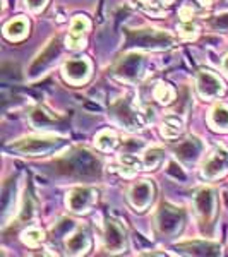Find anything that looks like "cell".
<instances>
[{
	"mask_svg": "<svg viewBox=\"0 0 228 257\" xmlns=\"http://www.w3.org/2000/svg\"><path fill=\"white\" fill-rule=\"evenodd\" d=\"M53 168L62 175L74 177V178H98L101 175V165L94 155H91L86 149H74L72 153L59 158L53 163Z\"/></svg>",
	"mask_w": 228,
	"mask_h": 257,
	"instance_id": "6da1fadb",
	"label": "cell"
},
{
	"mask_svg": "<svg viewBox=\"0 0 228 257\" xmlns=\"http://www.w3.org/2000/svg\"><path fill=\"white\" fill-rule=\"evenodd\" d=\"M173 38L165 31L158 30H126V47L132 48H167Z\"/></svg>",
	"mask_w": 228,
	"mask_h": 257,
	"instance_id": "7a4b0ae2",
	"label": "cell"
},
{
	"mask_svg": "<svg viewBox=\"0 0 228 257\" xmlns=\"http://www.w3.org/2000/svg\"><path fill=\"white\" fill-rule=\"evenodd\" d=\"M184 221H185L184 211L168 204L160 206L155 218L156 228H158V231L161 235H165V237H173V235L179 233L182 226H184Z\"/></svg>",
	"mask_w": 228,
	"mask_h": 257,
	"instance_id": "3957f363",
	"label": "cell"
},
{
	"mask_svg": "<svg viewBox=\"0 0 228 257\" xmlns=\"http://www.w3.org/2000/svg\"><path fill=\"white\" fill-rule=\"evenodd\" d=\"M60 40L59 38H53L48 41V45L45 47L41 52L36 55V59L33 60V64L30 65V70H28V76L30 79H36L38 76L45 72L48 67H52L53 64L57 62L60 55Z\"/></svg>",
	"mask_w": 228,
	"mask_h": 257,
	"instance_id": "277c9868",
	"label": "cell"
},
{
	"mask_svg": "<svg viewBox=\"0 0 228 257\" xmlns=\"http://www.w3.org/2000/svg\"><path fill=\"white\" fill-rule=\"evenodd\" d=\"M59 146H62V141L57 138H26L12 143L9 148L23 155H45Z\"/></svg>",
	"mask_w": 228,
	"mask_h": 257,
	"instance_id": "5b68a950",
	"label": "cell"
},
{
	"mask_svg": "<svg viewBox=\"0 0 228 257\" xmlns=\"http://www.w3.org/2000/svg\"><path fill=\"white\" fill-rule=\"evenodd\" d=\"M194 206H196L197 216L201 219V225H211V219L214 216V211H216V196H214V190L209 187L199 189L194 196Z\"/></svg>",
	"mask_w": 228,
	"mask_h": 257,
	"instance_id": "8992f818",
	"label": "cell"
},
{
	"mask_svg": "<svg viewBox=\"0 0 228 257\" xmlns=\"http://www.w3.org/2000/svg\"><path fill=\"white\" fill-rule=\"evenodd\" d=\"M111 115L117 122L126 125L127 128H139L143 125V120L138 115V111L132 108L131 101L127 98H120L111 105Z\"/></svg>",
	"mask_w": 228,
	"mask_h": 257,
	"instance_id": "52a82bcc",
	"label": "cell"
},
{
	"mask_svg": "<svg viewBox=\"0 0 228 257\" xmlns=\"http://www.w3.org/2000/svg\"><path fill=\"white\" fill-rule=\"evenodd\" d=\"M197 89L199 94L206 99H213L223 94V81L219 79L216 74L209 70H199L197 72Z\"/></svg>",
	"mask_w": 228,
	"mask_h": 257,
	"instance_id": "ba28073f",
	"label": "cell"
},
{
	"mask_svg": "<svg viewBox=\"0 0 228 257\" xmlns=\"http://www.w3.org/2000/svg\"><path fill=\"white\" fill-rule=\"evenodd\" d=\"M143 67H144V57L139 55V53H131V55L124 57L119 62L115 74L127 81H136L141 76V72H143Z\"/></svg>",
	"mask_w": 228,
	"mask_h": 257,
	"instance_id": "9c48e42d",
	"label": "cell"
},
{
	"mask_svg": "<svg viewBox=\"0 0 228 257\" xmlns=\"http://www.w3.org/2000/svg\"><path fill=\"white\" fill-rule=\"evenodd\" d=\"M155 196V187H153L151 182L148 180H141L138 184H134L129 190V201L138 211L146 209L153 201Z\"/></svg>",
	"mask_w": 228,
	"mask_h": 257,
	"instance_id": "30bf717a",
	"label": "cell"
},
{
	"mask_svg": "<svg viewBox=\"0 0 228 257\" xmlns=\"http://www.w3.org/2000/svg\"><path fill=\"white\" fill-rule=\"evenodd\" d=\"M96 201V192L91 187H77L69 194L67 206L74 213H84Z\"/></svg>",
	"mask_w": 228,
	"mask_h": 257,
	"instance_id": "8fae6325",
	"label": "cell"
},
{
	"mask_svg": "<svg viewBox=\"0 0 228 257\" xmlns=\"http://www.w3.org/2000/svg\"><path fill=\"white\" fill-rule=\"evenodd\" d=\"M105 247L111 254H117L126 248V231L113 219L105 223Z\"/></svg>",
	"mask_w": 228,
	"mask_h": 257,
	"instance_id": "7c38bea8",
	"label": "cell"
},
{
	"mask_svg": "<svg viewBox=\"0 0 228 257\" xmlns=\"http://www.w3.org/2000/svg\"><path fill=\"white\" fill-rule=\"evenodd\" d=\"M226 170H228V151L219 148L206 160L204 167H202V175L206 178H216L219 175H223Z\"/></svg>",
	"mask_w": 228,
	"mask_h": 257,
	"instance_id": "4fadbf2b",
	"label": "cell"
},
{
	"mask_svg": "<svg viewBox=\"0 0 228 257\" xmlns=\"http://www.w3.org/2000/svg\"><path fill=\"white\" fill-rule=\"evenodd\" d=\"M180 254L187 255H219L221 247L218 243L206 242V240H194V242H182L177 245Z\"/></svg>",
	"mask_w": 228,
	"mask_h": 257,
	"instance_id": "5bb4252c",
	"label": "cell"
},
{
	"mask_svg": "<svg viewBox=\"0 0 228 257\" xmlns=\"http://www.w3.org/2000/svg\"><path fill=\"white\" fill-rule=\"evenodd\" d=\"M201 151H202V143L197 138H187L173 148L175 156L185 165L196 163L199 155H201Z\"/></svg>",
	"mask_w": 228,
	"mask_h": 257,
	"instance_id": "9a60e30c",
	"label": "cell"
},
{
	"mask_svg": "<svg viewBox=\"0 0 228 257\" xmlns=\"http://www.w3.org/2000/svg\"><path fill=\"white\" fill-rule=\"evenodd\" d=\"M91 65L86 59H74V60H67L64 65V76L65 79L77 84V82H82L88 79L89 76Z\"/></svg>",
	"mask_w": 228,
	"mask_h": 257,
	"instance_id": "2e32d148",
	"label": "cell"
},
{
	"mask_svg": "<svg viewBox=\"0 0 228 257\" xmlns=\"http://www.w3.org/2000/svg\"><path fill=\"white\" fill-rule=\"evenodd\" d=\"M89 30V21L84 16H76L70 26L69 36H67V47L69 48H81L84 43V36Z\"/></svg>",
	"mask_w": 228,
	"mask_h": 257,
	"instance_id": "e0dca14e",
	"label": "cell"
},
{
	"mask_svg": "<svg viewBox=\"0 0 228 257\" xmlns=\"http://www.w3.org/2000/svg\"><path fill=\"white\" fill-rule=\"evenodd\" d=\"M89 245H91V240H89V233L86 228H77V230L67 238V242H65L67 252L69 254H74V255L86 254Z\"/></svg>",
	"mask_w": 228,
	"mask_h": 257,
	"instance_id": "ac0fdd59",
	"label": "cell"
},
{
	"mask_svg": "<svg viewBox=\"0 0 228 257\" xmlns=\"http://www.w3.org/2000/svg\"><path fill=\"white\" fill-rule=\"evenodd\" d=\"M28 28H30V24H28L26 19H14L4 28V35L9 40H21L26 36Z\"/></svg>",
	"mask_w": 228,
	"mask_h": 257,
	"instance_id": "d6986e66",
	"label": "cell"
},
{
	"mask_svg": "<svg viewBox=\"0 0 228 257\" xmlns=\"http://www.w3.org/2000/svg\"><path fill=\"white\" fill-rule=\"evenodd\" d=\"M209 123L218 131H228V105H216L211 110Z\"/></svg>",
	"mask_w": 228,
	"mask_h": 257,
	"instance_id": "ffe728a7",
	"label": "cell"
},
{
	"mask_svg": "<svg viewBox=\"0 0 228 257\" xmlns=\"http://www.w3.org/2000/svg\"><path fill=\"white\" fill-rule=\"evenodd\" d=\"M182 131H184V123L177 117H167L161 123V134L168 139L177 138L179 134H182Z\"/></svg>",
	"mask_w": 228,
	"mask_h": 257,
	"instance_id": "44dd1931",
	"label": "cell"
},
{
	"mask_svg": "<svg viewBox=\"0 0 228 257\" xmlns=\"http://www.w3.org/2000/svg\"><path fill=\"white\" fill-rule=\"evenodd\" d=\"M30 120H31V123L36 128H50L52 125H55V123H57L55 118L50 117L47 111L41 110V108L33 110L31 113H30Z\"/></svg>",
	"mask_w": 228,
	"mask_h": 257,
	"instance_id": "7402d4cb",
	"label": "cell"
},
{
	"mask_svg": "<svg viewBox=\"0 0 228 257\" xmlns=\"http://www.w3.org/2000/svg\"><path fill=\"white\" fill-rule=\"evenodd\" d=\"M163 160H165V151L161 148H151L144 153V167L149 170L158 167Z\"/></svg>",
	"mask_w": 228,
	"mask_h": 257,
	"instance_id": "603a6c76",
	"label": "cell"
},
{
	"mask_svg": "<svg viewBox=\"0 0 228 257\" xmlns=\"http://www.w3.org/2000/svg\"><path fill=\"white\" fill-rule=\"evenodd\" d=\"M115 144H117V136H115V132L103 131L96 136V146L99 149H103V151H110V149H113Z\"/></svg>",
	"mask_w": 228,
	"mask_h": 257,
	"instance_id": "cb8c5ba5",
	"label": "cell"
},
{
	"mask_svg": "<svg viewBox=\"0 0 228 257\" xmlns=\"http://www.w3.org/2000/svg\"><path fill=\"white\" fill-rule=\"evenodd\" d=\"M43 240H45V233L40 230V228H28V230L23 233V242L31 247L40 245Z\"/></svg>",
	"mask_w": 228,
	"mask_h": 257,
	"instance_id": "d4e9b609",
	"label": "cell"
},
{
	"mask_svg": "<svg viewBox=\"0 0 228 257\" xmlns=\"http://www.w3.org/2000/svg\"><path fill=\"white\" fill-rule=\"evenodd\" d=\"M14 190H16V182L14 180H9L6 185H4V190H2V213H4V216H7V213H9L11 199H12V196H14Z\"/></svg>",
	"mask_w": 228,
	"mask_h": 257,
	"instance_id": "484cf974",
	"label": "cell"
},
{
	"mask_svg": "<svg viewBox=\"0 0 228 257\" xmlns=\"http://www.w3.org/2000/svg\"><path fill=\"white\" fill-rule=\"evenodd\" d=\"M153 94H155V98L161 103H170L173 99V89L170 88L168 84H163V82H160V84L156 86Z\"/></svg>",
	"mask_w": 228,
	"mask_h": 257,
	"instance_id": "4316f807",
	"label": "cell"
},
{
	"mask_svg": "<svg viewBox=\"0 0 228 257\" xmlns=\"http://www.w3.org/2000/svg\"><path fill=\"white\" fill-rule=\"evenodd\" d=\"M74 226L76 225H74L72 219H60L53 226V235H67L70 230H74Z\"/></svg>",
	"mask_w": 228,
	"mask_h": 257,
	"instance_id": "83f0119b",
	"label": "cell"
},
{
	"mask_svg": "<svg viewBox=\"0 0 228 257\" xmlns=\"http://www.w3.org/2000/svg\"><path fill=\"white\" fill-rule=\"evenodd\" d=\"M143 148V141L138 139H127L124 141V151L122 153H136Z\"/></svg>",
	"mask_w": 228,
	"mask_h": 257,
	"instance_id": "f1b7e54d",
	"label": "cell"
},
{
	"mask_svg": "<svg viewBox=\"0 0 228 257\" xmlns=\"http://www.w3.org/2000/svg\"><path fill=\"white\" fill-rule=\"evenodd\" d=\"M33 213V204L30 197H24V206H23V219H30Z\"/></svg>",
	"mask_w": 228,
	"mask_h": 257,
	"instance_id": "f546056e",
	"label": "cell"
},
{
	"mask_svg": "<svg viewBox=\"0 0 228 257\" xmlns=\"http://www.w3.org/2000/svg\"><path fill=\"white\" fill-rule=\"evenodd\" d=\"M45 4H47V0H26V6L30 7L31 11H40V9H43Z\"/></svg>",
	"mask_w": 228,
	"mask_h": 257,
	"instance_id": "4dcf8cb0",
	"label": "cell"
},
{
	"mask_svg": "<svg viewBox=\"0 0 228 257\" xmlns=\"http://www.w3.org/2000/svg\"><path fill=\"white\" fill-rule=\"evenodd\" d=\"M180 30H182L184 35H194V33H196V26H194V24H187V26H185V24H184Z\"/></svg>",
	"mask_w": 228,
	"mask_h": 257,
	"instance_id": "1f68e13d",
	"label": "cell"
},
{
	"mask_svg": "<svg viewBox=\"0 0 228 257\" xmlns=\"http://www.w3.org/2000/svg\"><path fill=\"white\" fill-rule=\"evenodd\" d=\"M172 168H177V165H175V163H170V165H168V173H170V172H173ZM175 177H177V178H180V180H184V178H185V175L180 172V170H179V172H175Z\"/></svg>",
	"mask_w": 228,
	"mask_h": 257,
	"instance_id": "d6a6232c",
	"label": "cell"
},
{
	"mask_svg": "<svg viewBox=\"0 0 228 257\" xmlns=\"http://www.w3.org/2000/svg\"><path fill=\"white\" fill-rule=\"evenodd\" d=\"M223 67H225V70L228 72V55L225 57V60H223Z\"/></svg>",
	"mask_w": 228,
	"mask_h": 257,
	"instance_id": "836d02e7",
	"label": "cell"
}]
</instances>
